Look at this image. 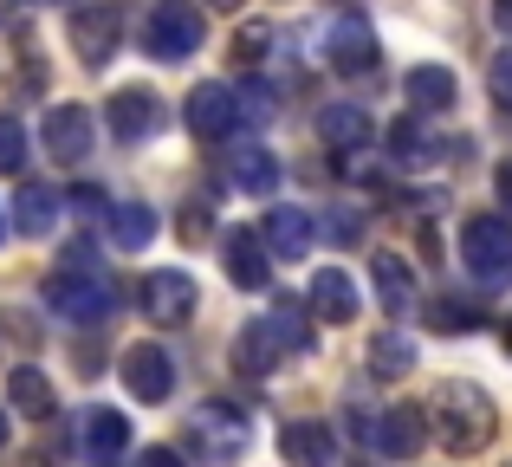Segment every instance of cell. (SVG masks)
I'll list each match as a JSON object with an SVG mask.
<instances>
[{"mask_svg":"<svg viewBox=\"0 0 512 467\" xmlns=\"http://www.w3.org/2000/svg\"><path fill=\"white\" fill-rule=\"evenodd\" d=\"M409 364H415V344L402 338V331H376L370 338V370L376 377H409Z\"/></svg>","mask_w":512,"mask_h":467,"instance_id":"obj_26","label":"cell"},{"mask_svg":"<svg viewBox=\"0 0 512 467\" xmlns=\"http://www.w3.org/2000/svg\"><path fill=\"white\" fill-rule=\"evenodd\" d=\"M266 39H273V33H266V26H240V39H234V52H240V59H260V52H266Z\"/></svg>","mask_w":512,"mask_h":467,"instance_id":"obj_32","label":"cell"},{"mask_svg":"<svg viewBox=\"0 0 512 467\" xmlns=\"http://www.w3.org/2000/svg\"><path fill=\"white\" fill-rule=\"evenodd\" d=\"M402 91H409L415 111H448L454 104V72L448 65H415V72L402 78Z\"/></svg>","mask_w":512,"mask_h":467,"instance_id":"obj_21","label":"cell"},{"mask_svg":"<svg viewBox=\"0 0 512 467\" xmlns=\"http://www.w3.org/2000/svg\"><path fill=\"white\" fill-rule=\"evenodd\" d=\"M318 137L331 143V150H363V137H370V117H363V104H325L318 111Z\"/></svg>","mask_w":512,"mask_h":467,"instance_id":"obj_19","label":"cell"},{"mask_svg":"<svg viewBox=\"0 0 512 467\" xmlns=\"http://www.w3.org/2000/svg\"><path fill=\"white\" fill-rule=\"evenodd\" d=\"M104 215H111V240L117 247H150L156 240V208H143V202H117V208H104Z\"/></svg>","mask_w":512,"mask_h":467,"instance_id":"obj_23","label":"cell"},{"mask_svg":"<svg viewBox=\"0 0 512 467\" xmlns=\"http://www.w3.org/2000/svg\"><path fill=\"white\" fill-rule=\"evenodd\" d=\"M182 234H188V240H201V234H208V208H195V215L182 221Z\"/></svg>","mask_w":512,"mask_h":467,"instance_id":"obj_35","label":"cell"},{"mask_svg":"<svg viewBox=\"0 0 512 467\" xmlns=\"http://www.w3.org/2000/svg\"><path fill=\"white\" fill-rule=\"evenodd\" d=\"M493 13H500V26L512 33V0H500V7H493Z\"/></svg>","mask_w":512,"mask_h":467,"instance_id":"obj_37","label":"cell"},{"mask_svg":"<svg viewBox=\"0 0 512 467\" xmlns=\"http://www.w3.org/2000/svg\"><path fill=\"white\" fill-rule=\"evenodd\" d=\"M137 467H182V455H175V448H150Z\"/></svg>","mask_w":512,"mask_h":467,"instance_id":"obj_34","label":"cell"},{"mask_svg":"<svg viewBox=\"0 0 512 467\" xmlns=\"http://www.w3.org/2000/svg\"><path fill=\"white\" fill-rule=\"evenodd\" d=\"M85 448H91V461L124 455V448H130V422L117 416V409H91V422H85Z\"/></svg>","mask_w":512,"mask_h":467,"instance_id":"obj_25","label":"cell"},{"mask_svg":"<svg viewBox=\"0 0 512 467\" xmlns=\"http://www.w3.org/2000/svg\"><path fill=\"white\" fill-rule=\"evenodd\" d=\"M312 312L331 318V325H344V318H357V286L338 273V266H325V273H312Z\"/></svg>","mask_w":512,"mask_h":467,"instance_id":"obj_20","label":"cell"},{"mask_svg":"<svg viewBox=\"0 0 512 467\" xmlns=\"http://www.w3.org/2000/svg\"><path fill=\"white\" fill-rule=\"evenodd\" d=\"M104 124H111L117 143H143L163 130V104L150 98V91H117L111 104H104Z\"/></svg>","mask_w":512,"mask_h":467,"instance_id":"obj_11","label":"cell"},{"mask_svg":"<svg viewBox=\"0 0 512 467\" xmlns=\"http://www.w3.org/2000/svg\"><path fill=\"white\" fill-rule=\"evenodd\" d=\"M188 124H195V137H227L240 124V98L227 85H195L188 91Z\"/></svg>","mask_w":512,"mask_h":467,"instance_id":"obj_13","label":"cell"},{"mask_svg":"<svg viewBox=\"0 0 512 467\" xmlns=\"http://www.w3.org/2000/svg\"><path fill=\"white\" fill-rule=\"evenodd\" d=\"M389 156H396V163H428V156H435V137H428L415 117H396V124H389Z\"/></svg>","mask_w":512,"mask_h":467,"instance_id":"obj_28","label":"cell"},{"mask_svg":"<svg viewBox=\"0 0 512 467\" xmlns=\"http://www.w3.org/2000/svg\"><path fill=\"white\" fill-rule=\"evenodd\" d=\"M299 351H312V325H305L299 305H273V312H266L260 325H247L240 344H234V357H240L247 377H266L279 357H299Z\"/></svg>","mask_w":512,"mask_h":467,"instance_id":"obj_2","label":"cell"},{"mask_svg":"<svg viewBox=\"0 0 512 467\" xmlns=\"http://www.w3.org/2000/svg\"><path fill=\"white\" fill-rule=\"evenodd\" d=\"M234 182L247 195H266L279 182V163H273V150H234Z\"/></svg>","mask_w":512,"mask_h":467,"instance_id":"obj_27","label":"cell"},{"mask_svg":"<svg viewBox=\"0 0 512 467\" xmlns=\"http://www.w3.org/2000/svg\"><path fill=\"white\" fill-rule=\"evenodd\" d=\"M143 312L156 318V325H188L195 318V305H201V286L182 273V266H156L150 279H143Z\"/></svg>","mask_w":512,"mask_h":467,"instance_id":"obj_7","label":"cell"},{"mask_svg":"<svg viewBox=\"0 0 512 467\" xmlns=\"http://www.w3.org/2000/svg\"><path fill=\"white\" fill-rule=\"evenodd\" d=\"M221 253H227V279H234V286H266V279H273V266H266V240L253 228H234L221 240Z\"/></svg>","mask_w":512,"mask_h":467,"instance_id":"obj_16","label":"cell"},{"mask_svg":"<svg viewBox=\"0 0 512 467\" xmlns=\"http://www.w3.org/2000/svg\"><path fill=\"white\" fill-rule=\"evenodd\" d=\"M370 442L383 448L389 461H415L428 442V409H383V416L370 422Z\"/></svg>","mask_w":512,"mask_h":467,"instance_id":"obj_10","label":"cell"},{"mask_svg":"<svg viewBox=\"0 0 512 467\" xmlns=\"http://www.w3.org/2000/svg\"><path fill=\"white\" fill-rule=\"evenodd\" d=\"M143 52H156V59H188V52H201V7H188V0H156L150 20H143Z\"/></svg>","mask_w":512,"mask_h":467,"instance_id":"obj_6","label":"cell"},{"mask_svg":"<svg viewBox=\"0 0 512 467\" xmlns=\"http://www.w3.org/2000/svg\"><path fill=\"white\" fill-rule=\"evenodd\" d=\"M370 279H376V299H383V312H409L415 305V273L402 253H376L370 260Z\"/></svg>","mask_w":512,"mask_h":467,"instance_id":"obj_17","label":"cell"},{"mask_svg":"<svg viewBox=\"0 0 512 467\" xmlns=\"http://www.w3.org/2000/svg\"><path fill=\"white\" fill-rule=\"evenodd\" d=\"M0 448H7V416H0Z\"/></svg>","mask_w":512,"mask_h":467,"instance_id":"obj_38","label":"cell"},{"mask_svg":"<svg viewBox=\"0 0 512 467\" xmlns=\"http://www.w3.org/2000/svg\"><path fill=\"white\" fill-rule=\"evenodd\" d=\"M506 351H512V318H506Z\"/></svg>","mask_w":512,"mask_h":467,"instance_id":"obj_39","label":"cell"},{"mask_svg":"<svg viewBox=\"0 0 512 467\" xmlns=\"http://www.w3.org/2000/svg\"><path fill=\"white\" fill-rule=\"evenodd\" d=\"M20 169H26V124L0 117V176H20Z\"/></svg>","mask_w":512,"mask_h":467,"instance_id":"obj_29","label":"cell"},{"mask_svg":"<svg viewBox=\"0 0 512 467\" xmlns=\"http://www.w3.org/2000/svg\"><path fill=\"white\" fill-rule=\"evenodd\" d=\"M208 7H234V0H208Z\"/></svg>","mask_w":512,"mask_h":467,"instance_id":"obj_40","label":"cell"},{"mask_svg":"<svg viewBox=\"0 0 512 467\" xmlns=\"http://www.w3.org/2000/svg\"><path fill=\"white\" fill-rule=\"evenodd\" d=\"M331 234H338V240H357L363 234V215H338V221H331Z\"/></svg>","mask_w":512,"mask_h":467,"instance_id":"obj_33","label":"cell"},{"mask_svg":"<svg viewBox=\"0 0 512 467\" xmlns=\"http://www.w3.org/2000/svg\"><path fill=\"white\" fill-rule=\"evenodd\" d=\"M461 260L480 286H506L512 279V221L500 215H474L461 228Z\"/></svg>","mask_w":512,"mask_h":467,"instance_id":"obj_4","label":"cell"},{"mask_svg":"<svg viewBox=\"0 0 512 467\" xmlns=\"http://www.w3.org/2000/svg\"><path fill=\"white\" fill-rule=\"evenodd\" d=\"M91 111L85 104H52L46 111V156L52 163H85L91 156Z\"/></svg>","mask_w":512,"mask_h":467,"instance_id":"obj_9","label":"cell"},{"mask_svg":"<svg viewBox=\"0 0 512 467\" xmlns=\"http://www.w3.org/2000/svg\"><path fill=\"white\" fill-rule=\"evenodd\" d=\"M111 305H117V292L91 273H52L46 279V312L65 318V325H104Z\"/></svg>","mask_w":512,"mask_h":467,"instance_id":"obj_5","label":"cell"},{"mask_svg":"<svg viewBox=\"0 0 512 467\" xmlns=\"http://www.w3.org/2000/svg\"><path fill=\"white\" fill-rule=\"evenodd\" d=\"M13 228H20L26 240L52 234V228H59V195H52L46 182H26V189H20V202H13Z\"/></svg>","mask_w":512,"mask_h":467,"instance_id":"obj_18","label":"cell"},{"mask_svg":"<svg viewBox=\"0 0 512 467\" xmlns=\"http://www.w3.org/2000/svg\"><path fill=\"white\" fill-rule=\"evenodd\" d=\"M325 52H331V72H370L376 65V33L363 20H338L325 33Z\"/></svg>","mask_w":512,"mask_h":467,"instance_id":"obj_15","label":"cell"},{"mask_svg":"<svg viewBox=\"0 0 512 467\" xmlns=\"http://www.w3.org/2000/svg\"><path fill=\"white\" fill-rule=\"evenodd\" d=\"M279 448H286L292 467H331V435L318 429V422H292V429L279 435Z\"/></svg>","mask_w":512,"mask_h":467,"instance_id":"obj_24","label":"cell"},{"mask_svg":"<svg viewBox=\"0 0 512 467\" xmlns=\"http://www.w3.org/2000/svg\"><path fill=\"white\" fill-rule=\"evenodd\" d=\"M7 403L20 409V416H39V422H46V416H52V383H46V370L20 364V370L7 377Z\"/></svg>","mask_w":512,"mask_h":467,"instance_id":"obj_22","label":"cell"},{"mask_svg":"<svg viewBox=\"0 0 512 467\" xmlns=\"http://www.w3.org/2000/svg\"><path fill=\"white\" fill-rule=\"evenodd\" d=\"M487 85H493V98H500V104H512V52H500V59H493Z\"/></svg>","mask_w":512,"mask_h":467,"instance_id":"obj_31","label":"cell"},{"mask_svg":"<svg viewBox=\"0 0 512 467\" xmlns=\"http://www.w3.org/2000/svg\"><path fill=\"white\" fill-rule=\"evenodd\" d=\"M117 33H124V20H117V7H85L72 13V46L85 65H104L117 52Z\"/></svg>","mask_w":512,"mask_h":467,"instance_id":"obj_12","label":"cell"},{"mask_svg":"<svg viewBox=\"0 0 512 467\" xmlns=\"http://www.w3.org/2000/svg\"><path fill=\"white\" fill-rule=\"evenodd\" d=\"M124 390L137 396V403H163L175 390V357L163 344H130L124 351Z\"/></svg>","mask_w":512,"mask_h":467,"instance_id":"obj_8","label":"cell"},{"mask_svg":"<svg viewBox=\"0 0 512 467\" xmlns=\"http://www.w3.org/2000/svg\"><path fill=\"white\" fill-rule=\"evenodd\" d=\"M428 416H435V435L454 455H480V448L500 435V409H493V396L480 390V383H441Z\"/></svg>","mask_w":512,"mask_h":467,"instance_id":"obj_1","label":"cell"},{"mask_svg":"<svg viewBox=\"0 0 512 467\" xmlns=\"http://www.w3.org/2000/svg\"><path fill=\"white\" fill-rule=\"evenodd\" d=\"M312 215L305 208H266V228H260V240H266V253H279V260H305V247H312Z\"/></svg>","mask_w":512,"mask_h":467,"instance_id":"obj_14","label":"cell"},{"mask_svg":"<svg viewBox=\"0 0 512 467\" xmlns=\"http://www.w3.org/2000/svg\"><path fill=\"white\" fill-rule=\"evenodd\" d=\"M0 234H7V221H0Z\"/></svg>","mask_w":512,"mask_h":467,"instance_id":"obj_41","label":"cell"},{"mask_svg":"<svg viewBox=\"0 0 512 467\" xmlns=\"http://www.w3.org/2000/svg\"><path fill=\"white\" fill-rule=\"evenodd\" d=\"M428 325H435V331H480V312L461 305V299H441L435 312H428Z\"/></svg>","mask_w":512,"mask_h":467,"instance_id":"obj_30","label":"cell"},{"mask_svg":"<svg viewBox=\"0 0 512 467\" xmlns=\"http://www.w3.org/2000/svg\"><path fill=\"white\" fill-rule=\"evenodd\" d=\"M493 189H500V202L512 208V163H500V176H493Z\"/></svg>","mask_w":512,"mask_h":467,"instance_id":"obj_36","label":"cell"},{"mask_svg":"<svg viewBox=\"0 0 512 467\" xmlns=\"http://www.w3.org/2000/svg\"><path fill=\"white\" fill-rule=\"evenodd\" d=\"M188 435H195V448H201V461H214V467H234L240 455H247V442H253V416L247 409H234V403H201L195 409V422H188Z\"/></svg>","mask_w":512,"mask_h":467,"instance_id":"obj_3","label":"cell"}]
</instances>
